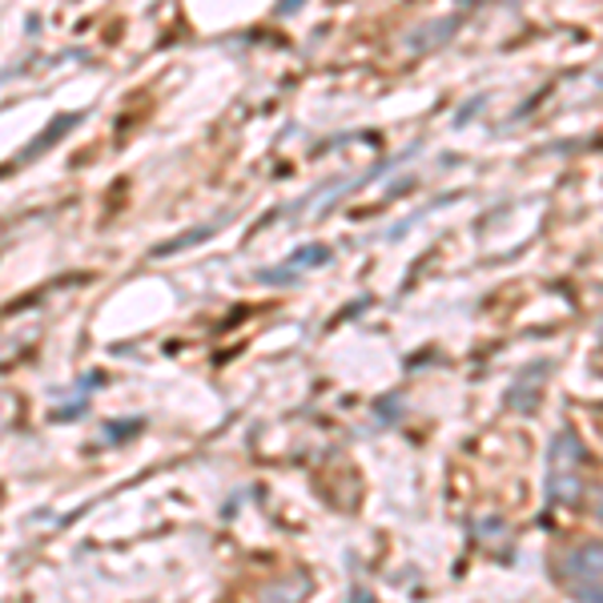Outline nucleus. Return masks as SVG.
Instances as JSON below:
<instances>
[{"mask_svg":"<svg viewBox=\"0 0 603 603\" xmlns=\"http://www.w3.org/2000/svg\"><path fill=\"white\" fill-rule=\"evenodd\" d=\"M579 471H583V443L576 431H559L551 443V463H547V491L555 503H576L579 499Z\"/></svg>","mask_w":603,"mask_h":603,"instance_id":"nucleus-1","label":"nucleus"},{"mask_svg":"<svg viewBox=\"0 0 603 603\" xmlns=\"http://www.w3.org/2000/svg\"><path fill=\"white\" fill-rule=\"evenodd\" d=\"M564 571L567 576H579V579L603 576V543H583V547H576L571 555H567Z\"/></svg>","mask_w":603,"mask_h":603,"instance_id":"nucleus-2","label":"nucleus"},{"mask_svg":"<svg viewBox=\"0 0 603 603\" xmlns=\"http://www.w3.org/2000/svg\"><path fill=\"white\" fill-rule=\"evenodd\" d=\"M330 254L322 246H306V249H298V254H294V258H290L286 266H282V270H302V266H322L327 262Z\"/></svg>","mask_w":603,"mask_h":603,"instance_id":"nucleus-3","label":"nucleus"},{"mask_svg":"<svg viewBox=\"0 0 603 603\" xmlns=\"http://www.w3.org/2000/svg\"><path fill=\"white\" fill-rule=\"evenodd\" d=\"M571 595L579 603H603V588H591V583H571Z\"/></svg>","mask_w":603,"mask_h":603,"instance_id":"nucleus-4","label":"nucleus"},{"mask_svg":"<svg viewBox=\"0 0 603 603\" xmlns=\"http://www.w3.org/2000/svg\"><path fill=\"white\" fill-rule=\"evenodd\" d=\"M591 512H595V519L603 524V491H595V499H591Z\"/></svg>","mask_w":603,"mask_h":603,"instance_id":"nucleus-5","label":"nucleus"}]
</instances>
